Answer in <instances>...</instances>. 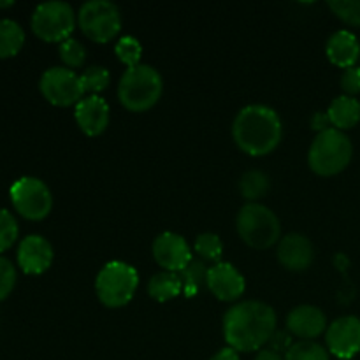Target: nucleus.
Listing matches in <instances>:
<instances>
[{
    "label": "nucleus",
    "instance_id": "nucleus-28",
    "mask_svg": "<svg viewBox=\"0 0 360 360\" xmlns=\"http://www.w3.org/2000/svg\"><path fill=\"white\" fill-rule=\"evenodd\" d=\"M58 53L67 69H77V67L83 65L84 58H86V49H84V46L72 37L60 42Z\"/></svg>",
    "mask_w": 360,
    "mask_h": 360
},
{
    "label": "nucleus",
    "instance_id": "nucleus-24",
    "mask_svg": "<svg viewBox=\"0 0 360 360\" xmlns=\"http://www.w3.org/2000/svg\"><path fill=\"white\" fill-rule=\"evenodd\" d=\"M195 253L200 257V260L204 262H217L221 259V253H224V243H221L220 236L214 234V232H204L199 234L195 239Z\"/></svg>",
    "mask_w": 360,
    "mask_h": 360
},
{
    "label": "nucleus",
    "instance_id": "nucleus-9",
    "mask_svg": "<svg viewBox=\"0 0 360 360\" xmlns=\"http://www.w3.org/2000/svg\"><path fill=\"white\" fill-rule=\"evenodd\" d=\"M13 206L27 220H42L53 207V195L48 185L34 176L16 179L9 190Z\"/></svg>",
    "mask_w": 360,
    "mask_h": 360
},
{
    "label": "nucleus",
    "instance_id": "nucleus-13",
    "mask_svg": "<svg viewBox=\"0 0 360 360\" xmlns=\"http://www.w3.org/2000/svg\"><path fill=\"white\" fill-rule=\"evenodd\" d=\"M206 287L218 301L232 302L245 294L246 281L232 264L218 262L207 271Z\"/></svg>",
    "mask_w": 360,
    "mask_h": 360
},
{
    "label": "nucleus",
    "instance_id": "nucleus-10",
    "mask_svg": "<svg viewBox=\"0 0 360 360\" xmlns=\"http://www.w3.org/2000/svg\"><path fill=\"white\" fill-rule=\"evenodd\" d=\"M41 94L46 101L58 108L79 104L84 98L81 77L67 67H49L39 81Z\"/></svg>",
    "mask_w": 360,
    "mask_h": 360
},
{
    "label": "nucleus",
    "instance_id": "nucleus-23",
    "mask_svg": "<svg viewBox=\"0 0 360 360\" xmlns=\"http://www.w3.org/2000/svg\"><path fill=\"white\" fill-rule=\"evenodd\" d=\"M269 176L262 171H248L239 179V192L250 202H257L269 192Z\"/></svg>",
    "mask_w": 360,
    "mask_h": 360
},
{
    "label": "nucleus",
    "instance_id": "nucleus-34",
    "mask_svg": "<svg viewBox=\"0 0 360 360\" xmlns=\"http://www.w3.org/2000/svg\"><path fill=\"white\" fill-rule=\"evenodd\" d=\"M311 127L316 130V132H323V130H329L333 129L330 127V120L327 112H315L311 118Z\"/></svg>",
    "mask_w": 360,
    "mask_h": 360
},
{
    "label": "nucleus",
    "instance_id": "nucleus-25",
    "mask_svg": "<svg viewBox=\"0 0 360 360\" xmlns=\"http://www.w3.org/2000/svg\"><path fill=\"white\" fill-rule=\"evenodd\" d=\"M79 77L84 94L90 95H98L101 91H104L105 88L109 86V81H111V74H109V70L102 65L88 67Z\"/></svg>",
    "mask_w": 360,
    "mask_h": 360
},
{
    "label": "nucleus",
    "instance_id": "nucleus-19",
    "mask_svg": "<svg viewBox=\"0 0 360 360\" xmlns=\"http://www.w3.org/2000/svg\"><path fill=\"white\" fill-rule=\"evenodd\" d=\"M327 115H329L333 129L341 130V132L354 129L360 122V102L355 97L341 95L330 102Z\"/></svg>",
    "mask_w": 360,
    "mask_h": 360
},
{
    "label": "nucleus",
    "instance_id": "nucleus-1",
    "mask_svg": "<svg viewBox=\"0 0 360 360\" xmlns=\"http://www.w3.org/2000/svg\"><path fill=\"white\" fill-rule=\"evenodd\" d=\"M274 333L276 313L266 302H238L224 316L225 341L238 354L262 350Z\"/></svg>",
    "mask_w": 360,
    "mask_h": 360
},
{
    "label": "nucleus",
    "instance_id": "nucleus-6",
    "mask_svg": "<svg viewBox=\"0 0 360 360\" xmlns=\"http://www.w3.org/2000/svg\"><path fill=\"white\" fill-rule=\"evenodd\" d=\"M139 285V274L130 264L112 260L101 269L95 280L97 297L105 308H123L134 299Z\"/></svg>",
    "mask_w": 360,
    "mask_h": 360
},
{
    "label": "nucleus",
    "instance_id": "nucleus-17",
    "mask_svg": "<svg viewBox=\"0 0 360 360\" xmlns=\"http://www.w3.org/2000/svg\"><path fill=\"white\" fill-rule=\"evenodd\" d=\"M77 127L83 130L86 136L95 137L104 134L109 125V105L98 95H88L79 104L76 105L74 112Z\"/></svg>",
    "mask_w": 360,
    "mask_h": 360
},
{
    "label": "nucleus",
    "instance_id": "nucleus-7",
    "mask_svg": "<svg viewBox=\"0 0 360 360\" xmlns=\"http://www.w3.org/2000/svg\"><path fill=\"white\" fill-rule=\"evenodd\" d=\"M77 23L74 9L62 0L39 4L32 14V30L46 42H63L70 39Z\"/></svg>",
    "mask_w": 360,
    "mask_h": 360
},
{
    "label": "nucleus",
    "instance_id": "nucleus-33",
    "mask_svg": "<svg viewBox=\"0 0 360 360\" xmlns=\"http://www.w3.org/2000/svg\"><path fill=\"white\" fill-rule=\"evenodd\" d=\"M292 345H294V341H292V334L288 330H276L264 348H271L278 354H283V352L287 354Z\"/></svg>",
    "mask_w": 360,
    "mask_h": 360
},
{
    "label": "nucleus",
    "instance_id": "nucleus-4",
    "mask_svg": "<svg viewBox=\"0 0 360 360\" xmlns=\"http://www.w3.org/2000/svg\"><path fill=\"white\" fill-rule=\"evenodd\" d=\"M354 146L348 136L341 130L329 129L316 134L309 146L308 162L315 174L329 178L343 172L352 162Z\"/></svg>",
    "mask_w": 360,
    "mask_h": 360
},
{
    "label": "nucleus",
    "instance_id": "nucleus-37",
    "mask_svg": "<svg viewBox=\"0 0 360 360\" xmlns=\"http://www.w3.org/2000/svg\"><path fill=\"white\" fill-rule=\"evenodd\" d=\"M13 0H9V2H0V7H9V6H13Z\"/></svg>",
    "mask_w": 360,
    "mask_h": 360
},
{
    "label": "nucleus",
    "instance_id": "nucleus-18",
    "mask_svg": "<svg viewBox=\"0 0 360 360\" xmlns=\"http://www.w3.org/2000/svg\"><path fill=\"white\" fill-rule=\"evenodd\" d=\"M327 58L341 69L355 67L360 60V42L357 35L348 30H338L329 37L326 46Z\"/></svg>",
    "mask_w": 360,
    "mask_h": 360
},
{
    "label": "nucleus",
    "instance_id": "nucleus-15",
    "mask_svg": "<svg viewBox=\"0 0 360 360\" xmlns=\"http://www.w3.org/2000/svg\"><path fill=\"white\" fill-rule=\"evenodd\" d=\"M287 330L292 336L301 338V341H313L327 330V319L316 306H297L288 313Z\"/></svg>",
    "mask_w": 360,
    "mask_h": 360
},
{
    "label": "nucleus",
    "instance_id": "nucleus-2",
    "mask_svg": "<svg viewBox=\"0 0 360 360\" xmlns=\"http://www.w3.org/2000/svg\"><path fill=\"white\" fill-rule=\"evenodd\" d=\"M283 136L281 120L274 109L262 104L243 108L232 123V137L241 151L252 157H264L276 150Z\"/></svg>",
    "mask_w": 360,
    "mask_h": 360
},
{
    "label": "nucleus",
    "instance_id": "nucleus-5",
    "mask_svg": "<svg viewBox=\"0 0 360 360\" xmlns=\"http://www.w3.org/2000/svg\"><path fill=\"white\" fill-rule=\"evenodd\" d=\"M238 234L250 248L267 250L280 241V218L267 206L259 202H248L241 207L236 218Z\"/></svg>",
    "mask_w": 360,
    "mask_h": 360
},
{
    "label": "nucleus",
    "instance_id": "nucleus-27",
    "mask_svg": "<svg viewBox=\"0 0 360 360\" xmlns=\"http://www.w3.org/2000/svg\"><path fill=\"white\" fill-rule=\"evenodd\" d=\"M115 53L120 62L127 65V69L141 65V56H143V46L132 35H125L120 39L115 46Z\"/></svg>",
    "mask_w": 360,
    "mask_h": 360
},
{
    "label": "nucleus",
    "instance_id": "nucleus-8",
    "mask_svg": "<svg viewBox=\"0 0 360 360\" xmlns=\"http://www.w3.org/2000/svg\"><path fill=\"white\" fill-rule=\"evenodd\" d=\"M77 25L90 41L105 44L122 30V14L112 2L90 0L77 13Z\"/></svg>",
    "mask_w": 360,
    "mask_h": 360
},
{
    "label": "nucleus",
    "instance_id": "nucleus-30",
    "mask_svg": "<svg viewBox=\"0 0 360 360\" xmlns=\"http://www.w3.org/2000/svg\"><path fill=\"white\" fill-rule=\"evenodd\" d=\"M18 221L7 210L0 207V253L9 250L18 239Z\"/></svg>",
    "mask_w": 360,
    "mask_h": 360
},
{
    "label": "nucleus",
    "instance_id": "nucleus-32",
    "mask_svg": "<svg viewBox=\"0 0 360 360\" xmlns=\"http://www.w3.org/2000/svg\"><path fill=\"white\" fill-rule=\"evenodd\" d=\"M341 88L348 97L360 94V67L345 69L343 76H341Z\"/></svg>",
    "mask_w": 360,
    "mask_h": 360
},
{
    "label": "nucleus",
    "instance_id": "nucleus-22",
    "mask_svg": "<svg viewBox=\"0 0 360 360\" xmlns=\"http://www.w3.org/2000/svg\"><path fill=\"white\" fill-rule=\"evenodd\" d=\"M207 271L210 267H206V262L200 259H192V262L185 267L179 274L183 283V294L186 297H193L200 292V288L206 285V278H207Z\"/></svg>",
    "mask_w": 360,
    "mask_h": 360
},
{
    "label": "nucleus",
    "instance_id": "nucleus-14",
    "mask_svg": "<svg viewBox=\"0 0 360 360\" xmlns=\"http://www.w3.org/2000/svg\"><path fill=\"white\" fill-rule=\"evenodd\" d=\"M53 246L46 238L37 234L27 236L21 239L18 248V264L21 271L27 274H42L51 267L53 264Z\"/></svg>",
    "mask_w": 360,
    "mask_h": 360
},
{
    "label": "nucleus",
    "instance_id": "nucleus-29",
    "mask_svg": "<svg viewBox=\"0 0 360 360\" xmlns=\"http://www.w3.org/2000/svg\"><path fill=\"white\" fill-rule=\"evenodd\" d=\"M329 9L352 27H360V0H330Z\"/></svg>",
    "mask_w": 360,
    "mask_h": 360
},
{
    "label": "nucleus",
    "instance_id": "nucleus-20",
    "mask_svg": "<svg viewBox=\"0 0 360 360\" xmlns=\"http://www.w3.org/2000/svg\"><path fill=\"white\" fill-rule=\"evenodd\" d=\"M183 292L181 278L178 273H169V271H162V273L151 276L148 281V294L151 299L158 302H167L178 297Z\"/></svg>",
    "mask_w": 360,
    "mask_h": 360
},
{
    "label": "nucleus",
    "instance_id": "nucleus-35",
    "mask_svg": "<svg viewBox=\"0 0 360 360\" xmlns=\"http://www.w3.org/2000/svg\"><path fill=\"white\" fill-rule=\"evenodd\" d=\"M211 360H241V357H239L238 352L227 347V348H221L220 352H217V354L211 357Z\"/></svg>",
    "mask_w": 360,
    "mask_h": 360
},
{
    "label": "nucleus",
    "instance_id": "nucleus-36",
    "mask_svg": "<svg viewBox=\"0 0 360 360\" xmlns=\"http://www.w3.org/2000/svg\"><path fill=\"white\" fill-rule=\"evenodd\" d=\"M255 360H285V357L281 354H278V352L271 350V348H262L257 354Z\"/></svg>",
    "mask_w": 360,
    "mask_h": 360
},
{
    "label": "nucleus",
    "instance_id": "nucleus-16",
    "mask_svg": "<svg viewBox=\"0 0 360 360\" xmlns=\"http://www.w3.org/2000/svg\"><path fill=\"white\" fill-rule=\"evenodd\" d=\"M315 259L313 243L302 234H288L278 245V260L288 271H306Z\"/></svg>",
    "mask_w": 360,
    "mask_h": 360
},
{
    "label": "nucleus",
    "instance_id": "nucleus-21",
    "mask_svg": "<svg viewBox=\"0 0 360 360\" xmlns=\"http://www.w3.org/2000/svg\"><path fill=\"white\" fill-rule=\"evenodd\" d=\"M25 42V32L18 21L11 18L0 20V58L14 56Z\"/></svg>",
    "mask_w": 360,
    "mask_h": 360
},
{
    "label": "nucleus",
    "instance_id": "nucleus-12",
    "mask_svg": "<svg viewBox=\"0 0 360 360\" xmlns=\"http://www.w3.org/2000/svg\"><path fill=\"white\" fill-rule=\"evenodd\" d=\"M153 259L169 273H181L192 262V250L183 236L176 232H162L153 241Z\"/></svg>",
    "mask_w": 360,
    "mask_h": 360
},
{
    "label": "nucleus",
    "instance_id": "nucleus-26",
    "mask_svg": "<svg viewBox=\"0 0 360 360\" xmlns=\"http://www.w3.org/2000/svg\"><path fill=\"white\" fill-rule=\"evenodd\" d=\"M285 360H330L329 350L315 341H297L288 348Z\"/></svg>",
    "mask_w": 360,
    "mask_h": 360
},
{
    "label": "nucleus",
    "instance_id": "nucleus-3",
    "mask_svg": "<svg viewBox=\"0 0 360 360\" xmlns=\"http://www.w3.org/2000/svg\"><path fill=\"white\" fill-rule=\"evenodd\" d=\"M164 81L155 67L141 65L127 69L118 84L120 104L130 112H144L153 108L162 97Z\"/></svg>",
    "mask_w": 360,
    "mask_h": 360
},
{
    "label": "nucleus",
    "instance_id": "nucleus-31",
    "mask_svg": "<svg viewBox=\"0 0 360 360\" xmlns=\"http://www.w3.org/2000/svg\"><path fill=\"white\" fill-rule=\"evenodd\" d=\"M14 285H16V267L9 259L0 257V301H4L13 292Z\"/></svg>",
    "mask_w": 360,
    "mask_h": 360
},
{
    "label": "nucleus",
    "instance_id": "nucleus-11",
    "mask_svg": "<svg viewBox=\"0 0 360 360\" xmlns=\"http://www.w3.org/2000/svg\"><path fill=\"white\" fill-rule=\"evenodd\" d=\"M329 354L340 360H352L360 354V319L348 315L334 320L326 330Z\"/></svg>",
    "mask_w": 360,
    "mask_h": 360
}]
</instances>
